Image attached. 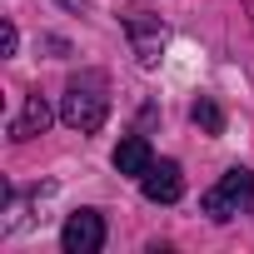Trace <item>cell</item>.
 Returning a JSON list of instances; mask_svg holds the SVG:
<instances>
[{"mask_svg":"<svg viewBox=\"0 0 254 254\" xmlns=\"http://www.w3.org/2000/svg\"><path fill=\"white\" fill-rule=\"evenodd\" d=\"M150 165H155V155H150L145 135H125V140L115 145V170H120V175H145Z\"/></svg>","mask_w":254,"mask_h":254,"instance_id":"obj_5","label":"cell"},{"mask_svg":"<svg viewBox=\"0 0 254 254\" xmlns=\"http://www.w3.org/2000/svg\"><path fill=\"white\" fill-rule=\"evenodd\" d=\"M45 125H50V105L40 95H30L25 110H20V120L10 125V140H35V135H45Z\"/></svg>","mask_w":254,"mask_h":254,"instance_id":"obj_6","label":"cell"},{"mask_svg":"<svg viewBox=\"0 0 254 254\" xmlns=\"http://www.w3.org/2000/svg\"><path fill=\"white\" fill-rule=\"evenodd\" d=\"M60 5H70V10H80V0H60Z\"/></svg>","mask_w":254,"mask_h":254,"instance_id":"obj_9","label":"cell"},{"mask_svg":"<svg viewBox=\"0 0 254 254\" xmlns=\"http://www.w3.org/2000/svg\"><path fill=\"white\" fill-rule=\"evenodd\" d=\"M249 199H254V175H249L244 165H234V170H224V180H219L214 190L199 194V209H204L209 219H229V214H239V204H249Z\"/></svg>","mask_w":254,"mask_h":254,"instance_id":"obj_2","label":"cell"},{"mask_svg":"<svg viewBox=\"0 0 254 254\" xmlns=\"http://www.w3.org/2000/svg\"><path fill=\"white\" fill-rule=\"evenodd\" d=\"M100 244H105V219L95 209H75L60 229V249L65 254H100Z\"/></svg>","mask_w":254,"mask_h":254,"instance_id":"obj_3","label":"cell"},{"mask_svg":"<svg viewBox=\"0 0 254 254\" xmlns=\"http://www.w3.org/2000/svg\"><path fill=\"white\" fill-rule=\"evenodd\" d=\"M194 125H199L204 135H219V130H224V110H219L214 100H194Z\"/></svg>","mask_w":254,"mask_h":254,"instance_id":"obj_7","label":"cell"},{"mask_svg":"<svg viewBox=\"0 0 254 254\" xmlns=\"http://www.w3.org/2000/svg\"><path fill=\"white\" fill-rule=\"evenodd\" d=\"M140 185H145V199H150V204H175V199L185 194V175H180L175 160L150 165V170L140 175Z\"/></svg>","mask_w":254,"mask_h":254,"instance_id":"obj_4","label":"cell"},{"mask_svg":"<svg viewBox=\"0 0 254 254\" xmlns=\"http://www.w3.org/2000/svg\"><path fill=\"white\" fill-rule=\"evenodd\" d=\"M105 115H110V95H105V75H80V80H70V90H65V100H60V120L70 125V130H80V135H95L100 125H105Z\"/></svg>","mask_w":254,"mask_h":254,"instance_id":"obj_1","label":"cell"},{"mask_svg":"<svg viewBox=\"0 0 254 254\" xmlns=\"http://www.w3.org/2000/svg\"><path fill=\"white\" fill-rule=\"evenodd\" d=\"M15 45H20V35H15V25H5V30H0V50L15 55Z\"/></svg>","mask_w":254,"mask_h":254,"instance_id":"obj_8","label":"cell"}]
</instances>
